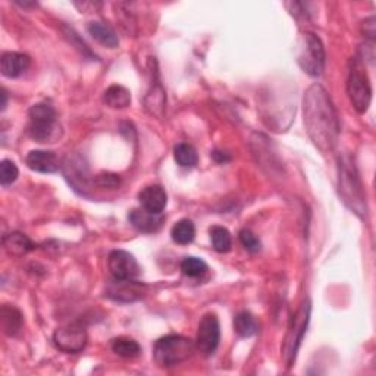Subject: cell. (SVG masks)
I'll return each instance as SVG.
<instances>
[{
  "label": "cell",
  "instance_id": "2",
  "mask_svg": "<svg viewBox=\"0 0 376 376\" xmlns=\"http://www.w3.org/2000/svg\"><path fill=\"white\" fill-rule=\"evenodd\" d=\"M338 193L346 206L358 218L365 219L368 215L366 194L361 175L350 155L338 156Z\"/></svg>",
  "mask_w": 376,
  "mask_h": 376
},
{
  "label": "cell",
  "instance_id": "16",
  "mask_svg": "<svg viewBox=\"0 0 376 376\" xmlns=\"http://www.w3.org/2000/svg\"><path fill=\"white\" fill-rule=\"evenodd\" d=\"M128 219L132 224V227L142 232H156L165 222V218L162 216V213L161 215L150 213L144 211L143 208L131 211V213L128 215Z\"/></svg>",
  "mask_w": 376,
  "mask_h": 376
},
{
  "label": "cell",
  "instance_id": "18",
  "mask_svg": "<svg viewBox=\"0 0 376 376\" xmlns=\"http://www.w3.org/2000/svg\"><path fill=\"white\" fill-rule=\"evenodd\" d=\"M24 319L18 309H15L9 304L2 306V309H0V325H2V330L6 335L15 337L21 331Z\"/></svg>",
  "mask_w": 376,
  "mask_h": 376
},
{
  "label": "cell",
  "instance_id": "6",
  "mask_svg": "<svg viewBox=\"0 0 376 376\" xmlns=\"http://www.w3.org/2000/svg\"><path fill=\"white\" fill-rule=\"evenodd\" d=\"M297 63L311 77L322 75L325 70V47L313 32H304L297 43Z\"/></svg>",
  "mask_w": 376,
  "mask_h": 376
},
{
  "label": "cell",
  "instance_id": "24",
  "mask_svg": "<svg viewBox=\"0 0 376 376\" xmlns=\"http://www.w3.org/2000/svg\"><path fill=\"white\" fill-rule=\"evenodd\" d=\"M174 159L182 168H194L199 162V155L192 144L180 143L174 149Z\"/></svg>",
  "mask_w": 376,
  "mask_h": 376
},
{
  "label": "cell",
  "instance_id": "17",
  "mask_svg": "<svg viewBox=\"0 0 376 376\" xmlns=\"http://www.w3.org/2000/svg\"><path fill=\"white\" fill-rule=\"evenodd\" d=\"M2 243H4V249L11 256H24L34 249L32 242L25 234L20 231H12L4 235Z\"/></svg>",
  "mask_w": 376,
  "mask_h": 376
},
{
  "label": "cell",
  "instance_id": "13",
  "mask_svg": "<svg viewBox=\"0 0 376 376\" xmlns=\"http://www.w3.org/2000/svg\"><path fill=\"white\" fill-rule=\"evenodd\" d=\"M139 200L144 211L161 215L168 204V194L161 185H147L139 193Z\"/></svg>",
  "mask_w": 376,
  "mask_h": 376
},
{
  "label": "cell",
  "instance_id": "20",
  "mask_svg": "<svg viewBox=\"0 0 376 376\" xmlns=\"http://www.w3.org/2000/svg\"><path fill=\"white\" fill-rule=\"evenodd\" d=\"M104 101L112 109H125L131 105V93L123 85H111L104 94Z\"/></svg>",
  "mask_w": 376,
  "mask_h": 376
},
{
  "label": "cell",
  "instance_id": "1",
  "mask_svg": "<svg viewBox=\"0 0 376 376\" xmlns=\"http://www.w3.org/2000/svg\"><path fill=\"white\" fill-rule=\"evenodd\" d=\"M303 116L313 144L323 153L331 151L338 142L339 121L331 96L320 84H313L304 93Z\"/></svg>",
  "mask_w": 376,
  "mask_h": 376
},
{
  "label": "cell",
  "instance_id": "22",
  "mask_svg": "<svg viewBox=\"0 0 376 376\" xmlns=\"http://www.w3.org/2000/svg\"><path fill=\"white\" fill-rule=\"evenodd\" d=\"M111 347H112V351L115 354H118L119 357H124V358H134L142 353L140 344L130 337H118V338L112 339Z\"/></svg>",
  "mask_w": 376,
  "mask_h": 376
},
{
  "label": "cell",
  "instance_id": "3",
  "mask_svg": "<svg viewBox=\"0 0 376 376\" xmlns=\"http://www.w3.org/2000/svg\"><path fill=\"white\" fill-rule=\"evenodd\" d=\"M196 344L192 338L184 335H166L159 338L153 347V358L162 369L175 368L190 358L196 351Z\"/></svg>",
  "mask_w": 376,
  "mask_h": 376
},
{
  "label": "cell",
  "instance_id": "8",
  "mask_svg": "<svg viewBox=\"0 0 376 376\" xmlns=\"http://www.w3.org/2000/svg\"><path fill=\"white\" fill-rule=\"evenodd\" d=\"M220 341V325L215 313L204 315L199 323L196 347L204 356H212Z\"/></svg>",
  "mask_w": 376,
  "mask_h": 376
},
{
  "label": "cell",
  "instance_id": "23",
  "mask_svg": "<svg viewBox=\"0 0 376 376\" xmlns=\"http://www.w3.org/2000/svg\"><path fill=\"white\" fill-rule=\"evenodd\" d=\"M234 330L240 337L250 338L259 332V323L250 312H242L234 319Z\"/></svg>",
  "mask_w": 376,
  "mask_h": 376
},
{
  "label": "cell",
  "instance_id": "15",
  "mask_svg": "<svg viewBox=\"0 0 376 376\" xmlns=\"http://www.w3.org/2000/svg\"><path fill=\"white\" fill-rule=\"evenodd\" d=\"M165 104H166L165 90L162 87L159 77L156 75V78H153V81L150 82V89L144 97V108L150 115L162 118L165 112Z\"/></svg>",
  "mask_w": 376,
  "mask_h": 376
},
{
  "label": "cell",
  "instance_id": "10",
  "mask_svg": "<svg viewBox=\"0 0 376 376\" xmlns=\"http://www.w3.org/2000/svg\"><path fill=\"white\" fill-rule=\"evenodd\" d=\"M87 332L84 328L71 325V327H65L56 330L54 334V343L55 346L68 354L80 353L87 346Z\"/></svg>",
  "mask_w": 376,
  "mask_h": 376
},
{
  "label": "cell",
  "instance_id": "5",
  "mask_svg": "<svg viewBox=\"0 0 376 376\" xmlns=\"http://www.w3.org/2000/svg\"><path fill=\"white\" fill-rule=\"evenodd\" d=\"M347 94L353 108L358 113H365L372 101V84L366 73L365 63L354 58L350 62L349 78H347Z\"/></svg>",
  "mask_w": 376,
  "mask_h": 376
},
{
  "label": "cell",
  "instance_id": "14",
  "mask_svg": "<svg viewBox=\"0 0 376 376\" xmlns=\"http://www.w3.org/2000/svg\"><path fill=\"white\" fill-rule=\"evenodd\" d=\"M30 56L18 52H6L0 59V71L6 78H18L30 68Z\"/></svg>",
  "mask_w": 376,
  "mask_h": 376
},
{
  "label": "cell",
  "instance_id": "28",
  "mask_svg": "<svg viewBox=\"0 0 376 376\" xmlns=\"http://www.w3.org/2000/svg\"><path fill=\"white\" fill-rule=\"evenodd\" d=\"M238 238H240V243L243 244V247L250 251V253H258L262 249V243L251 230H242L240 234H238Z\"/></svg>",
  "mask_w": 376,
  "mask_h": 376
},
{
  "label": "cell",
  "instance_id": "4",
  "mask_svg": "<svg viewBox=\"0 0 376 376\" xmlns=\"http://www.w3.org/2000/svg\"><path fill=\"white\" fill-rule=\"evenodd\" d=\"M27 132L39 143H55L62 135V127L56 119V111L47 104H36L28 111Z\"/></svg>",
  "mask_w": 376,
  "mask_h": 376
},
{
  "label": "cell",
  "instance_id": "21",
  "mask_svg": "<svg viewBox=\"0 0 376 376\" xmlns=\"http://www.w3.org/2000/svg\"><path fill=\"white\" fill-rule=\"evenodd\" d=\"M170 235H173V240L177 244L187 246L194 242L196 238V227L193 224V220L190 219H181L170 230Z\"/></svg>",
  "mask_w": 376,
  "mask_h": 376
},
{
  "label": "cell",
  "instance_id": "29",
  "mask_svg": "<svg viewBox=\"0 0 376 376\" xmlns=\"http://www.w3.org/2000/svg\"><path fill=\"white\" fill-rule=\"evenodd\" d=\"M94 182L101 188H109V190H113V188H118L119 184H121V178L115 174L101 173L94 178Z\"/></svg>",
  "mask_w": 376,
  "mask_h": 376
},
{
  "label": "cell",
  "instance_id": "19",
  "mask_svg": "<svg viewBox=\"0 0 376 376\" xmlns=\"http://www.w3.org/2000/svg\"><path fill=\"white\" fill-rule=\"evenodd\" d=\"M87 30L90 32V36L96 42H99L101 46L109 47V49H115L119 46V39L116 36V32L108 24L100 23V21H93L87 25Z\"/></svg>",
  "mask_w": 376,
  "mask_h": 376
},
{
  "label": "cell",
  "instance_id": "12",
  "mask_svg": "<svg viewBox=\"0 0 376 376\" xmlns=\"http://www.w3.org/2000/svg\"><path fill=\"white\" fill-rule=\"evenodd\" d=\"M27 166L40 174H56L61 169V162L55 151L31 150L27 155Z\"/></svg>",
  "mask_w": 376,
  "mask_h": 376
},
{
  "label": "cell",
  "instance_id": "31",
  "mask_svg": "<svg viewBox=\"0 0 376 376\" xmlns=\"http://www.w3.org/2000/svg\"><path fill=\"white\" fill-rule=\"evenodd\" d=\"M2 111H5L6 109V100H8V94H6V92L5 90H2Z\"/></svg>",
  "mask_w": 376,
  "mask_h": 376
},
{
  "label": "cell",
  "instance_id": "30",
  "mask_svg": "<svg viewBox=\"0 0 376 376\" xmlns=\"http://www.w3.org/2000/svg\"><path fill=\"white\" fill-rule=\"evenodd\" d=\"M362 31L365 34V37L368 40L375 42V16H370V18L365 20L362 24Z\"/></svg>",
  "mask_w": 376,
  "mask_h": 376
},
{
  "label": "cell",
  "instance_id": "9",
  "mask_svg": "<svg viewBox=\"0 0 376 376\" xmlns=\"http://www.w3.org/2000/svg\"><path fill=\"white\" fill-rule=\"evenodd\" d=\"M108 268L113 280H135L140 273V266L135 258L125 250H113L108 258Z\"/></svg>",
  "mask_w": 376,
  "mask_h": 376
},
{
  "label": "cell",
  "instance_id": "26",
  "mask_svg": "<svg viewBox=\"0 0 376 376\" xmlns=\"http://www.w3.org/2000/svg\"><path fill=\"white\" fill-rule=\"evenodd\" d=\"M181 270L188 278H197L208 270V265L204 261L194 258V256H188V258L181 262Z\"/></svg>",
  "mask_w": 376,
  "mask_h": 376
},
{
  "label": "cell",
  "instance_id": "27",
  "mask_svg": "<svg viewBox=\"0 0 376 376\" xmlns=\"http://www.w3.org/2000/svg\"><path fill=\"white\" fill-rule=\"evenodd\" d=\"M20 175V169L15 165V162L9 159H4L0 162V184L4 187H8L13 184Z\"/></svg>",
  "mask_w": 376,
  "mask_h": 376
},
{
  "label": "cell",
  "instance_id": "11",
  "mask_svg": "<svg viewBox=\"0 0 376 376\" xmlns=\"http://www.w3.org/2000/svg\"><path fill=\"white\" fill-rule=\"evenodd\" d=\"M144 285L140 282H137L134 280H113V282L108 287L106 296L116 300V301H124V303H132L140 300L144 296L143 292Z\"/></svg>",
  "mask_w": 376,
  "mask_h": 376
},
{
  "label": "cell",
  "instance_id": "25",
  "mask_svg": "<svg viewBox=\"0 0 376 376\" xmlns=\"http://www.w3.org/2000/svg\"><path fill=\"white\" fill-rule=\"evenodd\" d=\"M209 234H211L212 246L218 253H228L231 250L232 238H231V234L227 228L216 225V227L211 228Z\"/></svg>",
  "mask_w": 376,
  "mask_h": 376
},
{
  "label": "cell",
  "instance_id": "7",
  "mask_svg": "<svg viewBox=\"0 0 376 376\" xmlns=\"http://www.w3.org/2000/svg\"><path fill=\"white\" fill-rule=\"evenodd\" d=\"M309 318H311V304H309V301H306L301 304V307L294 315V318L292 320V327H289V330H288L285 343H284V356H285V361H287L288 366L293 363V361L297 356V350H299V347L301 344V339L306 334L307 323H309Z\"/></svg>",
  "mask_w": 376,
  "mask_h": 376
}]
</instances>
